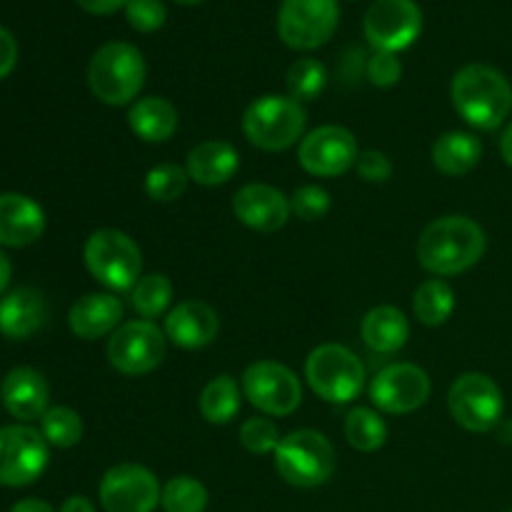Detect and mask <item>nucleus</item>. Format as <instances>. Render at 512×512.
<instances>
[{"label":"nucleus","instance_id":"nucleus-47","mask_svg":"<svg viewBox=\"0 0 512 512\" xmlns=\"http://www.w3.org/2000/svg\"><path fill=\"white\" fill-rule=\"evenodd\" d=\"M505 512H512V510H505Z\"/></svg>","mask_w":512,"mask_h":512},{"label":"nucleus","instance_id":"nucleus-17","mask_svg":"<svg viewBox=\"0 0 512 512\" xmlns=\"http://www.w3.org/2000/svg\"><path fill=\"white\" fill-rule=\"evenodd\" d=\"M235 218L250 230L258 233H275L290 220V198H285L278 188L265 183L243 185L233 195Z\"/></svg>","mask_w":512,"mask_h":512},{"label":"nucleus","instance_id":"nucleus-46","mask_svg":"<svg viewBox=\"0 0 512 512\" xmlns=\"http://www.w3.org/2000/svg\"><path fill=\"white\" fill-rule=\"evenodd\" d=\"M175 3H180V5H198V3H203V0H175Z\"/></svg>","mask_w":512,"mask_h":512},{"label":"nucleus","instance_id":"nucleus-1","mask_svg":"<svg viewBox=\"0 0 512 512\" xmlns=\"http://www.w3.org/2000/svg\"><path fill=\"white\" fill-rule=\"evenodd\" d=\"M488 235L468 215H445L433 220L418 238V263L428 273L448 278L480 263Z\"/></svg>","mask_w":512,"mask_h":512},{"label":"nucleus","instance_id":"nucleus-15","mask_svg":"<svg viewBox=\"0 0 512 512\" xmlns=\"http://www.w3.org/2000/svg\"><path fill=\"white\" fill-rule=\"evenodd\" d=\"M98 495L105 512H153L160 505L163 488L148 468L123 463L103 475Z\"/></svg>","mask_w":512,"mask_h":512},{"label":"nucleus","instance_id":"nucleus-18","mask_svg":"<svg viewBox=\"0 0 512 512\" xmlns=\"http://www.w3.org/2000/svg\"><path fill=\"white\" fill-rule=\"evenodd\" d=\"M218 313L203 300H183L165 315V338L183 350H200L218 338Z\"/></svg>","mask_w":512,"mask_h":512},{"label":"nucleus","instance_id":"nucleus-4","mask_svg":"<svg viewBox=\"0 0 512 512\" xmlns=\"http://www.w3.org/2000/svg\"><path fill=\"white\" fill-rule=\"evenodd\" d=\"M308 113L290 95H263L243 113V133L255 148L280 153L303 140Z\"/></svg>","mask_w":512,"mask_h":512},{"label":"nucleus","instance_id":"nucleus-14","mask_svg":"<svg viewBox=\"0 0 512 512\" xmlns=\"http://www.w3.org/2000/svg\"><path fill=\"white\" fill-rule=\"evenodd\" d=\"M358 140L343 125H320L303 135L298 163L315 178H338L358 163Z\"/></svg>","mask_w":512,"mask_h":512},{"label":"nucleus","instance_id":"nucleus-36","mask_svg":"<svg viewBox=\"0 0 512 512\" xmlns=\"http://www.w3.org/2000/svg\"><path fill=\"white\" fill-rule=\"evenodd\" d=\"M290 210L305 223L325 218L330 210V193L320 185H300L290 198Z\"/></svg>","mask_w":512,"mask_h":512},{"label":"nucleus","instance_id":"nucleus-39","mask_svg":"<svg viewBox=\"0 0 512 512\" xmlns=\"http://www.w3.org/2000/svg\"><path fill=\"white\" fill-rule=\"evenodd\" d=\"M355 168H358V175L365 183H385L393 175V163H390L383 150H363L358 155Z\"/></svg>","mask_w":512,"mask_h":512},{"label":"nucleus","instance_id":"nucleus-21","mask_svg":"<svg viewBox=\"0 0 512 512\" xmlns=\"http://www.w3.org/2000/svg\"><path fill=\"white\" fill-rule=\"evenodd\" d=\"M45 230V213L33 198L20 193H0V245L28 248Z\"/></svg>","mask_w":512,"mask_h":512},{"label":"nucleus","instance_id":"nucleus-38","mask_svg":"<svg viewBox=\"0 0 512 512\" xmlns=\"http://www.w3.org/2000/svg\"><path fill=\"white\" fill-rule=\"evenodd\" d=\"M365 75L373 85L378 88H393L400 78H403V65H400L398 55L395 53H383V50H375L370 55L368 65H365Z\"/></svg>","mask_w":512,"mask_h":512},{"label":"nucleus","instance_id":"nucleus-44","mask_svg":"<svg viewBox=\"0 0 512 512\" xmlns=\"http://www.w3.org/2000/svg\"><path fill=\"white\" fill-rule=\"evenodd\" d=\"M500 155H503L505 163L512 168V120L508 123V128L503 130V135H500Z\"/></svg>","mask_w":512,"mask_h":512},{"label":"nucleus","instance_id":"nucleus-22","mask_svg":"<svg viewBox=\"0 0 512 512\" xmlns=\"http://www.w3.org/2000/svg\"><path fill=\"white\" fill-rule=\"evenodd\" d=\"M123 303L118 295L110 293H88L73 303L68 313V325L75 338L98 340L113 335L123 320Z\"/></svg>","mask_w":512,"mask_h":512},{"label":"nucleus","instance_id":"nucleus-16","mask_svg":"<svg viewBox=\"0 0 512 512\" xmlns=\"http://www.w3.org/2000/svg\"><path fill=\"white\" fill-rule=\"evenodd\" d=\"M428 373L413 363H395L380 370L370 383V400L390 415H408L423 408L430 398Z\"/></svg>","mask_w":512,"mask_h":512},{"label":"nucleus","instance_id":"nucleus-11","mask_svg":"<svg viewBox=\"0 0 512 512\" xmlns=\"http://www.w3.org/2000/svg\"><path fill=\"white\" fill-rule=\"evenodd\" d=\"M165 340L168 338L153 320L123 323L108 340L110 365L130 378L153 373L165 358Z\"/></svg>","mask_w":512,"mask_h":512},{"label":"nucleus","instance_id":"nucleus-40","mask_svg":"<svg viewBox=\"0 0 512 512\" xmlns=\"http://www.w3.org/2000/svg\"><path fill=\"white\" fill-rule=\"evenodd\" d=\"M15 63H18V43L10 30L0 28V80L13 73Z\"/></svg>","mask_w":512,"mask_h":512},{"label":"nucleus","instance_id":"nucleus-42","mask_svg":"<svg viewBox=\"0 0 512 512\" xmlns=\"http://www.w3.org/2000/svg\"><path fill=\"white\" fill-rule=\"evenodd\" d=\"M60 512H95V505L83 495H73V498L60 505Z\"/></svg>","mask_w":512,"mask_h":512},{"label":"nucleus","instance_id":"nucleus-28","mask_svg":"<svg viewBox=\"0 0 512 512\" xmlns=\"http://www.w3.org/2000/svg\"><path fill=\"white\" fill-rule=\"evenodd\" d=\"M413 310L418 323L428 325V328H438V325L448 323V318L455 310L453 288L440 278L425 280V283L415 290Z\"/></svg>","mask_w":512,"mask_h":512},{"label":"nucleus","instance_id":"nucleus-27","mask_svg":"<svg viewBox=\"0 0 512 512\" xmlns=\"http://www.w3.org/2000/svg\"><path fill=\"white\" fill-rule=\"evenodd\" d=\"M243 388H238L233 375H218V378L210 380L208 385L200 393V415L208 420L210 425H228L235 415L240 413V405H243Z\"/></svg>","mask_w":512,"mask_h":512},{"label":"nucleus","instance_id":"nucleus-34","mask_svg":"<svg viewBox=\"0 0 512 512\" xmlns=\"http://www.w3.org/2000/svg\"><path fill=\"white\" fill-rule=\"evenodd\" d=\"M188 170L183 165L163 163L145 175V193L155 203H173L188 190Z\"/></svg>","mask_w":512,"mask_h":512},{"label":"nucleus","instance_id":"nucleus-10","mask_svg":"<svg viewBox=\"0 0 512 512\" xmlns=\"http://www.w3.org/2000/svg\"><path fill=\"white\" fill-rule=\"evenodd\" d=\"M340 10L335 0H283L278 35L288 48L315 50L333 38Z\"/></svg>","mask_w":512,"mask_h":512},{"label":"nucleus","instance_id":"nucleus-8","mask_svg":"<svg viewBox=\"0 0 512 512\" xmlns=\"http://www.w3.org/2000/svg\"><path fill=\"white\" fill-rule=\"evenodd\" d=\"M448 410L460 428L470 433H490L503 423V390L490 375L465 373L450 385Z\"/></svg>","mask_w":512,"mask_h":512},{"label":"nucleus","instance_id":"nucleus-31","mask_svg":"<svg viewBox=\"0 0 512 512\" xmlns=\"http://www.w3.org/2000/svg\"><path fill=\"white\" fill-rule=\"evenodd\" d=\"M160 505L165 512H205L208 490L200 480L190 478V475H178L163 485Z\"/></svg>","mask_w":512,"mask_h":512},{"label":"nucleus","instance_id":"nucleus-2","mask_svg":"<svg viewBox=\"0 0 512 512\" xmlns=\"http://www.w3.org/2000/svg\"><path fill=\"white\" fill-rule=\"evenodd\" d=\"M450 98L460 118L478 130H498L512 113L510 80L485 63L463 65L453 75Z\"/></svg>","mask_w":512,"mask_h":512},{"label":"nucleus","instance_id":"nucleus-24","mask_svg":"<svg viewBox=\"0 0 512 512\" xmlns=\"http://www.w3.org/2000/svg\"><path fill=\"white\" fill-rule=\"evenodd\" d=\"M360 335L373 353L390 355L398 353L408 343L410 323L403 310L393 308V305H378V308L368 310V315L363 318Z\"/></svg>","mask_w":512,"mask_h":512},{"label":"nucleus","instance_id":"nucleus-9","mask_svg":"<svg viewBox=\"0 0 512 512\" xmlns=\"http://www.w3.org/2000/svg\"><path fill=\"white\" fill-rule=\"evenodd\" d=\"M240 388L248 403L270 418H285L303 403V385L298 375L275 360H258L245 368Z\"/></svg>","mask_w":512,"mask_h":512},{"label":"nucleus","instance_id":"nucleus-6","mask_svg":"<svg viewBox=\"0 0 512 512\" xmlns=\"http://www.w3.org/2000/svg\"><path fill=\"white\" fill-rule=\"evenodd\" d=\"M275 470L293 488H320L335 473V448L318 430H295L275 448Z\"/></svg>","mask_w":512,"mask_h":512},{"label":"nucleus","instance_id":"nucleus-3","mask_svg":"<svg viewBox=\"0 0 512 512\" xmlns=\"http://www.w3.org/2000/svg\"><path fill=\"white\" fill-rule=\"evenodd\" d=\"M88 85L105 105H128L145 85V58L135 45L113 40L95 50L88 65Z\"/></svg>","mask_w":512,"mask_h":512},{"label":"nucleus","instance_id":"nucleus-33","mask_svg":"<svg viewBox=\"0 0 512 512\" xmlns=\"http://www.w3.org/2000/svg\"><path fill=\"white\" fill-rule=\"evenodd\" d=\"M285 83H288L290 98L298 100V103H310L328 85V70H325V65L320 60L300 58L290 65Z\"/></svg>","mask_w":512,"mask_h":512},{"label":"nucleus","instance_id":"nucleus-13","mask_svg":"<svg viewBox=\"0 0 512 512\" xmlns=\"http://www.w3.org/2000/svg\"><path fill=\"white\" fill-rule=\"evenodd\" d=\"M368 43L383 53H400L418 40L423 13L415 0H375L363 18Z\"/></svg>","mask_w":512,"mask_h":512},{"label":"nucleus","instance_id":"nucleus-41","mask_svg":"<svg viewBox=\"0 0 512 512\" xmlns=\"http://www.w3.org/2000/svg\"><path fill=\"white\" fill-rule=\"evenodd\" d=\"M90 15H113L128 5V0H75Z\"/></svg>","mask_w":512,"mask_h":512},{"label":"nucleus","instance_id":"nucleus-25","mask_svg":"<svg viewBox=\"0 0 512 512\" xmlns=\"http://www.w3.org/2000/svg\"><path fill=\"white\" fill-rule=\"evenodd\" d=\"M178 110L170 100L150 95V98H140L130 105L128 125L140 140L145 143H165L178 130Z\"/></svg>","mask_w":512,"mask_h":512},{"label":"nucleus","instance_id":"nucleus-29","mask_svg":"<svg viewBox=\"0 0 512 512\" xmlns=\"http://www.w3.org/2000/svg\"><path fill=\"white\" fill-rule=\"evenodd\" d=\"M345 438L358 453H375L388 440V425L375 410L355 408L345 418Z\"/></svg>","mask_w":512,"mask_h":512},{"label":"nucleus","instance_id":"nucleus-43","mask_svg":"<svg viewBox=\"0 0 512 512\" xmlns=\"http://www.w3.org/2000/svg\"><path fill=\"white\" fill-rule=\"evenodd\" d=\"M10 512H55L50 508L45 500H38V498H28V500H20V503H15Z\"/></svg>","mask_w":512,"mask_h":512},{"label":"nucleus","instance_id":"nucleus-20","mask_svg":"<svg viewBox=\"0 0 512 512\" xmlns=\"http://www.w3.org/2000/svg\"><path fill=\"white\" fill-rule=\"evenodd\" d=\"M50 318L48 300L35 288H15L0 298V333L28 340L45 328Z\"/></svg>","mask_w":512,"mask_h":512},{"label":"nucleus","instance_id":"nucleus-32","mask_svg":"<svg viewBox=\"0 0 512 512\" xmlns=\"http://www.w3.org/2000/svg\"><path fill=\"white\" fill-rule=\"evenodd\" d=\"M173 303V283L168 275L153 273L143 275L133 288V308L143 315L145 320H153L163 315Z\"/></svg>","mask_w":512,"mask_h":512},{"label":"nucleus","instance_id":"nucleus-5","mask_svg":"<svg viewBox=\"0 0 512 512\" xmlns=\"http://www.w3.org/2000/svg\"><path fill=\"white\" fill-rule=\"evenodd\" d=\"M88 273L115 293H125L138 285L143 273V255L138 243L123 230L100 228L85 240L83 248Z\"/></svg>","mask_w":512,"mask_h":512},{"label":"nucleus","instance_id":"nucleus-30","mask_svg":"<svg viewBox=\"0 0 512 512\" xmlns=\"http://www.w3.org/2000/svg\"><path fill=\"white\" fill-rule=\"evenodd\" d=\"M40 433L53 448H75L83 440V418L73 408H48L40 418Z\"/></svg>","mask_w":512,"mask_h":512},{"label":"nucleus","instance_id":"nucleus-19","mask_svg":"<svg viewBox=\"0 0 512 512\" xmlns=\"http://www.w3.org/2000/svg\"><path fill=\"white\" fill-rule=\"evenodd\" d=\"M0 398L13 418L30 423L48 413L50 385L35 368H13L0 385Z\"/></svg>","mask_w":512,"mask_h":512},{"label":"nucleus","instance_id":"nucleus-23","mask_svg":"<svg viewBox=\"0 0 512 512\" xmlns=\"http://www.w3.org/2000/svg\"><path fill=\"white\" fill-rule=\"evenodd\" d=\"M240 168V153L228 140H203L195 145L185 160L190 180L198 185H225Z\"/></svg>","mask_w":512,"mask_h":512},{"label":"nucleus","instance_id":"nucleus-7","mask_svg":"<svg viewBox=\"0 0 512 512\" xmlns=\"http://www.w3.org/2000/svg\"><path fill=\"white\" fill-rule=\"evenodd\" d=\"M305 378L310 390L325 403H353L365 385V368L358 355L338 343H325L310 350L305 360Z\"/></svg>","mask_w":512,"mask_h":512},{"label":"nucleus","instance_id":"nucleus-45","mask_svg":"<svg viewBox=\"0 0 512 512\" xmlns=\"http://www.w3.org/2000/svg\"><path fill=\"white\" fill-rule=\"evenodd\" d=\"M10 275H13V265H10L8 255L0 250V295L8 290V283H10Z\"/></svg>","mask_w":512,"mask_h":512},{"label":"nucleus","instance_id":"nucleus-26","mask_svg":"<svg viewBox=\"0 0 512 512\" xmlns=\"http://www.w3.org/2000/svg\"><path fill=\"white\" fill-rule=\"evenodd\" d=\"M430 155H433V165L440 173L460 178V175H468L478 168L480 158H483V143L473 133L450 130L435 140Z\"/></svg>","mask_w":512,"mask_h":512},{"label":"nucleus","instance_id":"nucleus-37","mask_svg":"<svg viewBox=\"0 0 512 512\" xmlns=\"http://www.w3.org/2000/svg\"><path fill=\"white\" fill-rule=\"evenodd\" d=\"M125 18H128L130 28L138 30V33H155L165 25L168 10L160 0H128Z\"/></svg>","mask_w":512,"mask_h":512},{"label":"nucleus","instance_id":"nucleus-12","mask_svg":"<svg viewBox=\"0 0 512 512\" xmlns=\"http://www.w3.org/2000/svg\"><path fill=\"white\" fill-rule=\"evenodd\" d=\"M48 468V440L30 425L0 428V485L25 488Z\"/></svg>","mask_w":512,"mask_h":512},{"label":"nucleus","instance_id":"nucleus-35","mask_svg":"<svg viewBox=\"0 0 512 512\" xmlns=\"http://www.w3.org/2000/svg\"><path fill=\"white\" fill-rule=\"evenodd\" d=\"M280 440L278 425L270 418H250L240 425V445L253 455L275 453Z\"/></svg>","mask_w":512,"mask_h":512}]
</instances>
